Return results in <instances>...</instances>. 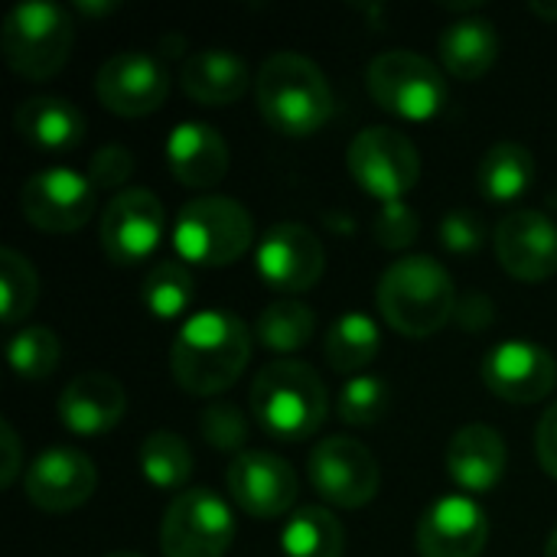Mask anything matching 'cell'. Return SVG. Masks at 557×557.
Segmentation results:
<instances>
[{
	"mask_svg": "<svg viewBox=\"0 0 557 557\" xmlns=\"http://www.w3.org/2000/svg\"><path fill=\"white\" fill-rule=\"evenodd\" d=\"M104 557H140V555H134V552H111V555H104Z\"/></svg>",
	"mask_w": 557,
	"mask_h": 557,
	"instance_id": "ee69618b",
	"label": "cell"
},
{
	"mask_svg": "<svg viewBox=\"0 0 557 557\" xmlns=\"http://www.w3.org/2000/svg\"><path fill=\"white\" fill-rule=\"evenodd\" d=\"M134 173V153L121 144H104L88 163V180L95 189H121ZM124 193V189H121Z\"/></svg>",
	"mask_w": 557,
	"mask_h": 557,
	"instance_id": "74e56055",
	"label": "cell"
},
{
	"mask_svg": "<svg viewBox=\"0 0 557 557\" xmlns=\"http://www.w3.org/2000/svg\"><path fill=\"white\" fill-rule=\"evenodd\" d=\"M457 300L460 297L450 271L431 255H408L392 261L375 290L382 320L408 339H428L444 330L454 320Z\"/></svg>",
	"mask_w": 557,
	"mask_h": 557,
	"instance_id": "3957f363",
	"label": "cell"
},
{
	"mask_svg": "<svg viewBox=\"0 0 557 557\" xmlns=\"http://www.w3.org/2000/svg\"><path fill=\"white\" fill-rule=\"evenodd\" d=\"M39 300V277L26 255L0 248V323H23Z\"/></svg>",
	"mask_w": 557,
	"mask_h": 557,
	"instance_id": "1f68e13d",
	"label": "cell"
},
{
	"mask_svg": "<svg viewBox=\"0 0 557 557\" xmlns=\"http://www.w3.org/2000/svg\"><path fill=\"white\" fill-rule=\"evenodd\" d=\"M454 320H457V326H460V330L480 333V330H486V326L496 320V307H493V300H490L486 294L470 290L467 297H460V300H457Z\"/></svg>",
	"mask_w": 557,
	"mask_h": 557,
	"instance_id": "f35d334b",
	"label": "cell"
},
{
	"mask_svg": "<svg viewBox=\"0 0 557 557\" xmlns=\"http://www.w3.org/2000/svg\"><path fill=\"white\" fill-rule=\"evenodd\" d=\"M59 356H62L59 336L46 326H26L7 339V362H10L13 375H20L26 382L49 379L59 366Z\"/></svg>",
	"mask_w": 557,
	"mask_h": 557,
	"instance_id": "d6a6232c",
	"label": "cell"
},
{
	"mask_svg": "<svg viewBox=\"0 0 557 557\" xmlns=\"http://www.w3.org/2000/svg\"><path fill=\"white\" fill-rule=\"evenodd\" d=\"M140 300L150 317L157 320H176L189 310L193 304V274L183 261H157L144 284H140Z\"/></svg>",
	"mask_w": 557,
	"mask_h": 557,
	"instance_id": "4dcf8cb0",
	"label": "cell"
},
{
	"mask_svg": "<svg viewBox=\"0 0 557 557\" xmlns=\"http://www.w3.org/2000/svg\"><path fill=\"white\" fill-rule=\"evenodd\" d=\"M225 486H228L232 503L251 519L284 516L297 503V493H300L294 467L268 450L238 454L225 473Z\"/></svg>",
	"mask_w": 557,
	"mask_h": 557,
	"instance_id": "9a60e30c",
	"label": "cell"
},
{
	"mask_svg": "<svg viewBox=\"0 0 557 557\" xmlns=\"http://www.w3.org/2000/svg\"><path fill=\"white\" fill-rule=\"evenodd\" d=\"M124 411H127L124 385L114 375L95 369L75 375L55 401V414L62 428L75 437H98L114 431Z\"/></svg>",
	"mask_w": 557,
	"mask_h": 557,
	"instance_id": "ffe728a7",
	"label": "cell"
},
{
	"mask_svg": "<svg viewBox=\"0 0 557 557\" xmlns=\"http://www.w3.org/2000/svg\"><path fill=\"white\" fill-rule=\"evenodd\" d=\"M281 548L284 557H343L346 532L326 506H300L281 532Z\"/></svg>",
	"mask_w": 557,
	"mask_h": 557,
	"instance_id": "83f0119b",
	"label": "cell"
},
{
	"mask_svg": "<svg viewBox=\"0 0 557 557\" xmlns=\"http://www.w3.org/2000/svg\"><path fill=\"white\" fill-rule=\"evenodd\" d=\"M13 124H16V134L42 153H69L85 137L82 111L72 101L55 98V95L26 98L16 108Z\"/></svg>",
	"mask_w": 557,
	"mask_h": 557,
	"instance_id": "cb8c5ba5",
	"label": "cell"
},
{
	"mask_svg": "<svg viewBox=\"0 0 557 557\" xmlns=\"http://www.w3.org/2000/svg\"><path fill=\"white\" fill-rule=\"evenodd\" d=\"M255 333L228 310L193 313L170 349V369L186 395L209 398L232 388L251 362Z\"/></svg>",
	"mask_w": 557,
	"mask_h": 557,
	"instance_id": "6da1fadb",
	"label": "cell"
},
{
	"mask_svg": "<svg viewBox=\"0 0 557 557\" xmlns=\"http://www.w3.org/2000/svg\"><path fill=\"white\" fill-rule=\"evenodd\" d=\"M166 166L186 189H212L228 173L225 137L202 121H183L166 137Z\"/></svg>",
	"mask_w": 557,
	"mask_h": 557,
	"instance_id": "44dd1931",
	"label": "cell"
},
{
	"mask_svg": "<svg viewBox=\"0 0 557 557\" xmlns=\"http://www.w3.org/2000/svg\"><path fill=\"white\" fill-rule=\"evenodd\" d=\"M437 52H441V62L444 69L454 75V78H463V82H476L483 78L496 59H499V33L490 20L483 16H463V20H454L441 39H437Z\"/></svg>",
	"mask_w": 557,
	"mask_h": 557,
	"instance_id": "d4e9b609",
	"label": "cell"
},
{
	"mask_svg": "<svg viewBox=\"0 0 557 557\" xmlns=\"http://www.w3.org/2000/svg\"><path fill=\"white\" fill-rule=\"evenodd\" d=\"M101 248L117 268L147 261L163 238V206L150 189L131 186L117 193L101 212Z\"/></svg>",
	"mask_w": 557,
	"mask_h": 557,
	"instance_id": "4fadbf2b",
	"label": "cell"
},
{
	"mask_svg": "<svg viewBox=\"0 0 557 557\" xmlns=\"http://www.w3.org/2000/svg\"><path fill=\"white\" fill-rule=\"evenodd\" d=\"M490 542V519L470 496H441L418 522L421 557H480Z\"/></svg>",
	"mask_w": 557,
	"mask_h": 557,
	"instance_id": "d6986e66",
	"label": "cell"
},
{
	"mask_svg": "<svg viewBox=\"0 0 557 557\" xmlns=\"http://www.w3.org/2000/svg\"><path fill=\"white\" fill-rule=\"evenodd\" d=\"M437 238L450 255H476L483 248V242H486V225L470 209H450L441 219Z\"/></svg>",
	"mask_w": 557,
	"mask_h": 557,
	"instance_id": "8d00e7d4",
	"label": "cell"
},
{
	"mask_svg": "<svg viewBox=\"0 0 557 557\" xmlns=\"http://www.w3.org/2000/svg\"><path fill=\"white\" fill-rule=\"evenodd\" d=\"M98 486L95 463L75 447H49L26 470V499L52 516L82 509Z\"/></svg>",
	"mask_w": 557,
	"mask_h": 557,
	"instance_id": "ac0fdd59",
	"label": "cell"
},
{
	"mask_svg": "<svg viewBox=\"0 0 557 557\" xmlns=\"http://www.w3.org/2000/svg\"><path fill=\"white\" fill-rule=\"evenodd\" d=\"M137 463H140L144 480L153 490H163V493L183 490L186 480L193 476V450L173 431H153V434H147L140 441Z\"/></svg>",
	"mask_w": 557,
	"mask_h": 557,
	"instance_id": "f546056e",
	"label": "cell"
},
{
	"mask_svg": "<svg viewBox=\"0 0 557 557\" xmlns=\"http://www.w3.org/2000/svg\"><path fill=\"white\" fill-rule=\"evenodd\" d=\"M330 411V395L313 366L297 359L268 362L251 382V414L274 441H310Z\"/></svg>",
	"mask_w": 557,
	"mask_h": 557,
	"instance_id": "277c9868",
	"label": "cell"
},
{
	"mask_svg": "<svg viewBox=\"0 0 557 557\" xmlns=\"http://www.w3.org/2000/svg\"><path fill=\"white\" fill-rule=\"evenodd\" d=\"M506 441L490 424H467L447 444V476L463 493H493L506 476Z\"/></svg>",
	"mask_w": 557,
	"mask_h": 557,
	"instance_id": "7402d4cb",
	"label": "cell"
},
{
	"mask_svg": "<svg viewBox=\"0 0 557 557\" xmlns=\"http://www.w3.org/2000/svg\"><path fill=\"white\" fill-rule=\"evenodd\" d=\"M418 232H421V219L414 215V209H411L405 199L385 202V206L379 209L375 222H372L375 242H379L382 248H388V251H405V248H411L414 238H418Z\"/></svg>",
	"mask_w": 557,
	"mask_h": 557,
	"instance_id": "d590c367",
	"label": "cell"
},
{
	"mask_svg": "<svg viewBox=\"0 0 557 557\" xmlns=\"http://www.w3.org/2000/svg\"><path fill=\"white\" fill-rule=\"evenodd\" d=\"M483 385L509 405L545 401L557 385V362L529 339H506L483 359Z\"/></svg>",
	"mask_w": 557,
	"mask_h": 557,
	"instance_id": "2e32d148",
	"label": "cell"
},
{
	"mask_svg": "<svg viewBox=\"0 0 557 557\" xmlns=\"http://www.w3.org/2000/svg\"><path fill=\"white\" fill-rule=\"evenodd\" d=\"M255 245L251 212L228 196H199L173 222V248L183 264L228 268Z\"/></svg>",
	"mask_w": 557,
	"mask_h": 557,
	"instance_id": "5b68a950",
	"label": "cell"
},
{
	"mask_svg": "<svg viewBox=\"0 0 557 557\" xmlns=\"http://www.w3.org/2000/svg\"><path fill=\"white\" fill-rule=\"evenodd\" d=\"M496 258L503 271L525 284L557 274V225L539 209H512L496 225Z\"/></svg>",
	"mask_w": 557,
	"mask_h": 557,
	"instance_id": "e0dca14e",
	"label": "cell"
},
{
	"mask_svg": "<svg viewBox=\"0 0 557 557\" xmlns=\"http://www.w3.org/2000/svg\"><path fill=\"white\" fill-rule=\"evenodd\" d=\"M235 542L232 506L212 490H183L160 525L163 557H225Z\"/></svg>",
	"mask_w": 557,
	"mask_h": 557,
	"instance_id": "9c48e42d",
	"label": "cell"
},
{
	"mask_svg": "<svg viewBox=\"0 0 557 557\" xmlns=\"http://www.w3.org/2000/svg\"><path fill=\"white\" fill-rule=\"evenodd\" d=\"M98 209V189L88 173L69 166H49L33 173L20 189L23 219L46 235H69L82 228Z\"/></svg>",
	"mask_w": 557,
	"mask_h": 557,
	"instance_id": "8fae6325",
	"label": "cell"
},
{
	"mask_svg": "<svg viewBox=\"0 0 557 557\" xmlns=\"http://www.w3.org/2000/svg\"><path fill=\"white\" fill-rule=\"evenodd\" d=\"M251 85V72L242 55L232 49H199L189 52L180 65V88L209 108H225L245 98Z\"/></svg>",
	"mask_w": 557,
	"mask_h": 557,
	"instance_id": "603a6c76",
	"label": "cell"
},
{
	"mask_svg": "<svg viewBox=\"0 0 557 557\" xmlns=\"http://www.w3.org/2000/svg\"><path fill=\"white\" fill-rule=\"evenodd\" d=\"M346 166L362 193L382 206L405 199L421 180V153L414 140L395 127H366L346 150Z\"/></svg>",
	"mask_w": 557,
	"mask_h": 557,
	"instance_id": "ba28073f",
	"label": "cell"
},
{
	"mask_svg": "<svg viewBox=\"0 0 557 557\" xmlns=\"http://www.w3.org/2000/svg\"><path fill=\"white\" fill-rule=\"evenodd\" d=\"M392 405V392L379 375H356L339 392V421L349 428H372L385 418Z\"/></svg>",
	"mask_w": 557,
	"mask_h": 557,
	"instance_id": "836d02e7",
	"label": "cell"
},
{
	"mask_svg": "<svg viewBox=\"0 0 557 557\" xmlns=\"http://www.w3.org/2000/svg\"><path fill=\"white\" fill-rule=\"evenodd\" d=\"M532 183H535V157L529 147L503 140L483 153L480 170H476V186L486 202L509 206L522 199L532 189Z\"/></svg>",
	"mask_w": 557,
	"mask_h": 557,
	"instance_id": "484cf974",
	"label": "cell"
},
{
	"mask_svg": "<svg viewBox=\"0 0 557 557\" xmlns=\"http://www.w3.org/2000/svg\"><path fill=\"white\" fill-rule=\"evenodd\" d=\"M255 101L268 127L284 137H310L323 131L336 111L323 69L300 52H274L261 62Z\"/></svg>",
	"mask_w": 557,
	"mask_h": 557,
	"instance_id": "7a4b0ae2",
	"label": "cell"
},
{
	"mask_svg": "<svg viewBox=\"0 0 557 557\" xmlns=\"http://www.w3.org/2000/svg\"><path fill=\"white\" fill-rule=\"evenodd\" d=\"M317 333V313L304 300H274L255 320V339L271 352H300Z\"/></svg>",
	"mask_w": 557,
	"mask_h": 557,
	"instance_id": "f1b7e54d",
	"label": "cell"
},
{
	"mask_svg": "<svg viewBox=\"0 0 557 557\" xmlns=\"http://www.w3.org/2000/svg\"><path fill=\"white\" fill-rule=\"evenodd\" d=\"M95 95L117 117H147L163 108L170 75L150 52H114L95 72Z\"/></svg>",
	"mask_w": 557,
	"mask_h": 557,
	"instance_id": "5bb4252c",
	"label": "cell"
},
{
	"mask_svg": "<svg viewBox=\"0 0 557 557\" xmlns=\"http://www.w3.org/2000/svg\"><path fill=\"white\" fill-rule=\"evenodd\" d=\"M535 450H539V463L548 476L557 480V401L542 414L539 431H535Z\"/></svg>",
	"mask_w": 557,
	"mask_h": 557,
	"instance_id": "60d3db41",
	"label": "cell"
},
{
	"mask_svg": "<svg viewBox=\"0 0 557 557\" xmlns=\"http://www.w3.org/2000/svg\"><path fill=\"white\" fill-rule=\"evenodd\" d=\"M529 10L539 16V20H548V23H557V3H542V0H532Z\"/></svg>",
	"mask_w": 557,
	"mask_h": 557,
	"instance_id": "b9f144b4",
	"label": "cell"
},
{
	"mask_svg": "<svg viewBox=\"0 0 557 557\" xmlns=\"http://www.w3.org/2000/svg\"><path fill=\"white\" fill-rule=\"evenodd\" d=\"M366 88L382 111L401 121H431L447 101L444 72L411 49L379 52L366 69Z\"/></svg>",
	"mask_w": 557,
	"mask_h": 557,
	"instance_id": "52a82bcc",
	"label": "cell"
},
{
	"mask_svg": "<svg viewBox=\"0 0 557 557\" xmlns=\"http://www.w3.org/2000/svg\"><path fill=\"white\" fill-rule=\"evenodd\" d=\"M23 470V447L10 421H0V490H10Z\"/></svg>",
	"mask_w": 557,
	"mask_h": 557,
	"instance_id": "ab89813d",
	"label": "cell"
},
{
	"mask_svg": "<svg viewBox=\"0 0 557 557\" xmlns=\"http://www.w3.org/2000/svg\"><path fill=\"white\" fill-rule=\"evenodd\" d=\"M255 268L271 290L297 297L320 284L326 271V251L313 228L300 222H277L261 235L255 248Z\"/></svg>",
	"mask_w": 557,
	"mask_h": 557,
	"instance_id": "7c38bea8",
	"label": "cell"
},
{
	"mask_svg": "<svg viewBox=\"0 0 557 557\" xmlns=\"http://www.w3.org/2000/svg\"><path fill=\"white\" fill-rule=\"evenodd\" d=\"M72 16L49 0H26L13 7L0 26V46L7 65L26 82L52 78L72 52Z\"/></svg>",
	"mask_w": 557,
	"mask_h": 557,
	"instance_id": "8992f818",
	"label": "cell"
},
{
	"mask_svg": "<svg viewBox=\"0 0 557 557\" xmlns=\"http://www.w3.org/2000/svg\"><path fill=\"white\" fill-rule=\"evenodd\" d=\"M202 441L219 454H245L248 444V421L235 405H209L199 418Z\"/></svg>",
	"mask_w": 557,
	"mask_h": 557,
	"instance_id": "e575fe53",
	"label": "cell"
},
{
	"mask_svg": "<svg viewBox=\"0 0 557 557\" xmlns=\"http://www.w3.org/2000/svg\"><path fill=\"white\" fill-rule=\"evenodd\" d=\"M307 476L317 496L336 509H362L379 496L382 470L375 454L356 437H326L307 460Z\"/></svg>",
	"mask_w": 557,
	"mask_h": 557,
	"instance_id": "30bf717a",
	"label": "cell"
},
{
	"mask_svg": "<svg viewBox=\"0 0 557 557\" xmlns=\"http://www.w3.org/2000/svg\"><path fill=\"white\" fill-rule=\"evenodd\" d=\"M545 557H557V529H555V532H552L548 545H545Z\"/></svg>",
	"mask_w": 557,
	"mask_h": 557,
	"instance_id": "7bdbcfd3",
	"label": "cell"
},
{
	"mask_svg": "<svg viewBox=\"0 0 557 557\" xmlns=\"http://www.w3.org/2000/svg\"><path fill=\"white\" fill-rule=\"evenodd\" d=\"M379 349H382V333H379L375 320L366 313H356V310L333 320V326L326 333V362L339 375H352V379L366 375V369L375 362Z\"/></svg>",
	"mask_w": 557,
	"mask_h": 557,
	"instance_id": "4316f807",
	"label": "cell"
}]
</instances>
